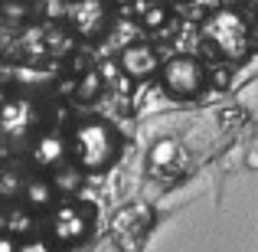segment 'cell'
<instances>
[{
    "instance_id": "cell-1",
    "label": "cell",
    "mask_w": 258,
    "mask_h": 252,
    "mask_svg": "<svg viewBox=\"0 0 258 252\" xmlns=\"http://www.w3.org/2000/svg\"><path fill=\"white\" fill-rule=\"evenodd\" d=\"M69 154L85 174H105L121 158V131L105 118H85L69 134Z\"/></svg>"
},
{
    "instance_id": "cell-2",
    "label": "cell",
    "mask_w": 258,
    "mask_h": 252,
    "mask_svg": "<svg viewBox=\"0 0 258 252\" xmlns=\"http://www.w3.org/2000/svg\"><path fill=\"white\" fill-rule=\"evenodd\" d=\"M92 207L82 200H62L49 213V236L56 246H76L92 233Z\"/></svg>"
},
{
    "instance_id": "cell-3",
    "label": "cell",
    "mask_w": 258,
    "mask_h": 252,
    "mask_svg": "<svg viewBox=\"0 0 258 252\" xmlns=\"http://www.w3.org/2000/svg\"><path fill=\"white\" fill-rule=\"evenodd\" d=\"M160 82L173 98H196V95L206 88V66L196 56H170L160 66Z\"/></svg>"
},
{
    "instance_id": "cell-4",
    "label": "cell",
    "mask_w": 258,
    "mask_h": 252,
    "mask_svg": "<svg viewBox=\"0 0 258 252\" xmlns=\"http://www.w3.org/2000/svg\"><path fill=\"white\" fill-rule=\"evenodd\" d=\"M39 108L30 98L17 95V98H7L0 105V134H4L10 144H26V141H36L39 131Z\"/></svg>"
},
{
    "instance_id": "cell-5",
    "label": "cell",
    "mask_w": 258,
    "mask_h": 252,
    "mask_svg": "<svg viewBox=\"0 0 258 252\" xmlns=\"http://www.w3.org/2000/svg\"><path fill=\"white\" fill-rule=\"evenodd\" d=\"M203 33H206V39H213L216 49L226 53V56H239L242 43H245V26H242V20L235 17L232 10L213 13V17L206 20V26H203ZM213 43H209V46H213Z\"/></svg>"
},
{
    "instance_id": "cell-6",
    "label": "cell",
    "mask_w": 258,
    "mask_h": 252,
    "mask_svg": "<svg viewBox=\"0 0 258 252\" xmlns=\"http://www.w3.org/2000/svg\"><path fill=\"white\" fill-rule=\"evenodd\" d=\"M69 23L82 39H98L108 30V7L105 0H76L69 7Z\"/></svg>"
},
{
    "instance_id": "cell-7",
    "label": "cell",
    "mask_w": 258,
    "mask_h": 252,
    "mask_svg": "<svg viewBox=\"0 0 258 252\" xmlns=\"http://www.w3.org/2000/svg\"><path fill=\"white\" fill-rule=\"evenodd\" d=\"M30 158L39 170H56V167H62L66 161H72L69 141L59 138V134H39L30 144Z\"/></svg>"
},
{
    "instance_id": "cell-8",
    "label": "cell",
    "mask_w": 258,
    "mask_h": 252,
    "mask_svg": "<svg viewBox=\"0 0 258 252\" xmlns=\"http://www.w3.org/2000/svg\"><path fill=\"white\" fill-rule=\"evenodd\" d=\"M121 69H124L127 76H134V79H147V76H154L160 66H157V56H154L151 46L134 43V46H127V49L121 53Z\"/></svg>"
},
{
    "instance_id": "cell-9",
    "label": "cell",
    "mask_w": 258,
    "mask_h": 252,
    "mask_svg": "<svg viewBox=\"0 0 258 252\" xmlns=\"http://www.w3.org/2000/svg\"><path fill=\"white\" fill-rule=\"evenodd\" d=\"M56 183H52V177H30L26 180V190H23V203L30 210H49L56 207Z\"/></svg>"
},
{
    "instance_id": "cell-10",
    "label": "cell",
    "mask_w": 258,
    "mask_h": 252,
    "mask_svg": "<svg viewBox=\"0 0 258 252\" xmlns=\"http://www.w3.org/2000/svg\"><path fill=\"white\" fill-rule=\"evenodd\" d=\"M26 180H30V177L20 167H4L0 170V196H4V200H23Z\"/></svg>"
},
{
    "instance_id": "cell-11",
    "label": "cell",
    "mask_w": 258,
    "mask_h": 252,
    "mask_svg": "<svg viewBox=\"0 0 258 252\" xmlns=\"http://www.w3.org/2000/svg\"><path fill=\"white\" fill-rule=\"evenodd\" d=\"M82 180H85V170L79 167V164H62L56 170V177H52V183H56V190L59 193H66V196H72L79 187H82Z\"/></svg>"
},
{
    "instance_id": "cell-12",
    "label": "cell",
    "mask_w": 258,
    "mask_h": 252,
    "mask_svg": "<svg viewBox=\"0 0 258 252\" xmlns=\"http://www.w3.org/2000/svg\"><path fill=\"white\" fill-rule=\"evenodd\" d=\"M20 252H56V249H52L49 239H39V236H33V239H23V242H20Z\"/></svg>"
},
{
    "instance_id": "cell-13",
    "label": "cell",
    "mask_w": 258,
    "mask_h": 252,
    "mask_svg": "<svg viewBox=\"0 0 258 252\" xmlns=\"http://www.w3.org/2000/svg\"><path fill=\"white\" fill-rule=\"evenodd\" d=\"M213 85L216 88H229L232 85V69H229V66H216L213 69Z\"/></svg>"
},
{
    "instance_id": "cell-14",
    "label": "cell",
    "mask_w": 258,
    "mask_h": 252,
    "mask_svg": "<svg viewBox=\"0 0 258 252\" xmlns=\"http://www.w3.org/2000/svg\"><path fill=\"white\" fill-rule=\"evenodd\" d=\"M144 23H147V26H157V23H164V7H151V10L144 13Z\"/></svg>"
},
{
    "instance_id": "cell-15",
    "label": "cell",
    "mask_w": 258,
    "mask_h": 252,
    "mask_svg": "<svg viewBox=\"0 0 258 252\" xmlns=\"http://www.w3.org/2000/svg\"><path fill=\"white\" fill-rule=\"evenodd\" d=\"M0 252H20V242L13 236H0Z\"/></svg>"
},
{
    "instance_id": "cell-16",
    "label": "cell",
    "mask_w": 258,
    "mask_h": 252,
    "mask_svg": "<svg viewBox=\"0 0 258 252\" xmlns=\"http://www.w3.org/2000/svg\"><path fill=\"white\" fill-rule=\"evenodd\" d=\"M242 4H248V0H222V7H226V10H235V7H242Z\"/></svg>"
}]
</instances>
